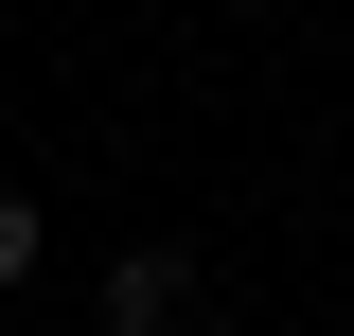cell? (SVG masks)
I'll return each instance as SVG.
<instances>
[{
	"label": "cell",
	"mask_w": 354,
	"mask_h": 336,
	"mask_svg": "<svg viewBox=\"0 0 354 336\" xmlns=\"http://www.w3.org/2000/svg\"><path fill=\"white\" fill-rule=\"evenodd\" d=\"M177 283H195L177 248H124V265H106V336H160V319H177Z\"/></svg>",
	"instance_id": "obj_1"
},
{
	"label": "cell",
	"mask_w": 354,
	"mask_h": 336,
	"mask_svg": "<svg viewBox=\"0 0 354 336\" xmlns=\"http://www.w3.org/2000/svg\"><path fill=\"white\" fill-rule=\"evenodd\" d=\"M36 283V195H0V301Z\"/></svg>",
	"instance_id": "obj_2"
}]
</instances>
